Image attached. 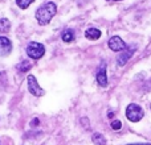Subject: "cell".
<instances>
[{
	"instance_id": "obj_1",
	"label": "cell",
	"mask_w": 151,
	"mask_h": 145,
	"mask_svg": "<svg viewBox=\"0 0 151 145\" xmlns=\"http://www.w3.org/2000/svg\"><path fill=\"white\" fill-rule=\"evenodd\" d=\"M56 12H57V5L53 1H48L37 8L35 16H36V20L40 25H48L52 21V18L55 17Z\"/></svg>"
},
{
	"instance_id": "obj_2",
	"label": "cell",
	"mask_w": 151,
	"mask_h": 145,
	"mask_svg": "<svg viewBox=\"0 0 151 145\" xmlns=\"http://www.w3.org/2000/svg\"><path fill=\"white\" fill-rule=\"evenodd\" d=\"M27 54L32 60H40L45 54V46L42 44H40V42L32 41L27 46Z\"/></svg>"
},
{
	"instance_id": "obj_3",
	"label": "cell",
	"mask_w": 151,
	"mask_h": 145,
	"mask_svg": "<svg viewBox=\"0 0 151 145\" xmlns=\"http://www.w3.org/2000/svg\"><path fill=\"white\" fill-rule=\"evenodd\" d=\"M143 115H145V112H143V109H142V107L135 103L129 104L127 108H126V117L133 123H137V122H139V120H142Z\"/></svg>"
},
{
	"instance_id": "obj_4",
	"label": "cell",
	"mask_w": 151,
	"mask_h": 145,
	"mask_svg": "<svg viewBox=\"0 0 151 145\" xmlns=\"http://www.w3.org/2000/svg\"><path fill=\"white\" fill-rule=\"evenodd\" d=\"M27 82H28L29 92H31L33 96H42L44 95V90H42L41 86L39 85V82H37L35 75H32V74L28 75V77H27Z\"/></svg>"
},
{
	"instance_id": "obj_5",
	"label": "cell",
	"mask_w": 151,
	"mask_h": 145,
	"mask_svg": "<svg viewBox=\"0 0 151 145\" xmlns=\"http://www.w3.org/2000/svg\"><path fill=\"white\" fill-rule=\"evenodd\" d=\"M107 45H109V48L113 50V52H123V50L127 48L125 44V41H123L119 36H113L109 40Z\"/></svg>"
},
{
	"instance_id": "obj_6",
	"label": "cell",
	"mask_w": 151,
	"mask_h": 145,
	"mask_svg": "<svg viewBox=\"0 0 151 145\" xmlns=\"http://www.w3.org/2000/svg\"><path fill=\"white\" fill-rule=\"evenodd\" d=\"M12 52V42L7 37H0V57H7Z\"/></svg>"
},
{
	"instance_id": "obj_7",
	"label": "cell",
	"mask_w": 151,
	"mask_h": 145,
	"mask_svg": "<svg viewBox=\"0 0 151 145\" xmlns=\"http://www.w3.org/2000/svg\"><path fill=\"white\" fill-rule=\"evenodd\" d=\"M97 82H98V85L101 86V87H106L107 86V75H106V63L102 62L101 66H99L98 71H97Z\"/></svg>"
},
{
	"instance_id": "obj_8",
	"label": "cell",
	"mask_w": 151,
	"mask_h": 145,
	"mask_svg": "<svg viewBox=\"0 0 151 145\" xmlns=\"http://www.w3.org/2000/svg\"><path fill=\"white\" fill-rule=\"evenodd\" d=\"M134 52H135V48H126V49L119 54V57L117 58V63L119 66L126 65V62L130 60V57L133 55Z\"/></svg>"
},
{
	"instance_id": "obj_9",
	"label": "cell",
	"mask_w": 151,
	"mask_h": 145,
	"mask_svg": "<svg viewBox=\"0 0 151 145\" xmlns=\"http://www.w3.org/2000/svg\"><path fill=\"white\" fill-rule=\"evenodd\" d=\"M85 37L88 40H98L101 37V31L97 28H89L85 32Z\"/></svg>"
},
{
	"instance_id": "obj_10",
	"label": "cell",
	"mask_w": 151,
	"mask_h": 145,
	"mask_svg": "<svg viewBox=\"0 0 151 145\" xmlns=\"http://www.w3.org/2000/svg\"><path fill=\"white\" fill-rule=\"evenodd\" d=\"M61 38H63L64 42H72L74 40V32L72 29H65L61 34Z\"/></svg>"
},
{
	"instance_id": "obj_11",
	"label": "cell",
	"mask_w": 151,
	"mask_h": 145,
	"mask_svg": "<svg viewBox=\"0 0 151 145\" xmlns=\"http://www.w3.org/2000/svg\"><path fill=\"white\" fill-rule=\"evenodd\" d=\"M91 140H93V143L96 145H106V139H105V136L101 135V133H94V135L91 136Z\"/></svg>"
},
{
	"instance_id": "obj_12",
	"label": "cell",
	"mask_w": 151,
	"mask_h": 145,
	"mask_svg": "<svg viewBox=\"0 0 151 145\" xmlns=\"http://www.w3.org/2000/svg\"><path fill=\"white\" fill-rule=\"evenodd\" d=\"M11 29V23L8 18H0V32L1 33H7L8 31Z\"/></svg>"
},
{
	"instance_id": "obj_13",
	"label": "cell",
	"mask_w": 151,
	"mask_h": 145,
	"mask_svg": "<svg viewBox=\"0 0 151 145\" xmlns=\"http://www.w3.org/2000/svg\"><path fill=\"white\" fill-rule=\"evenodd\" d=\"M33 1L35 0H16V4H17V7L21 8V9H27Z\"/></svg>"
},
{
	"instance_id": "obj_14",
	"label": "cell",
	"mask_w": 151,
	"mask_h": 145,
	"mask_svg": "<svg viewBox=\"0 0 151 145\" xmlns=\"http://www.w3.org/2000/svg\"><path fill=\"white\" fill-rule=\"evenodd\" d=\"M31 68L32 66H31V63H29V61H23V62H20L17 65V69L20 71H28Z\"/></svg>"
},
{
	"instance_id": "obj_15",
	"label": "cell",
	"mask_w": 151,
	"mask_h": 145,
	"mask_svg": "<svg viewBox=\"0 0 151 145\" xmlns=\"http://www.w3.org/2000/svg\"><path fill=\"white\" fill-rule=\"evenodd\" d=\"M121 127H122V123H121V120H114V122L111 123V128L114 131H119Z\"/></svg>"
},
{
	"instance_id": "obj_16",
	"label": "cell",
	"mask_w": 151,
	"mask_h": 145,
	"mask_svg": "<svg viewBox=\"0 0 151 145\" xmlns=\"http://www.w3.org/2000/svg\"><path fill=\"white\" fill-rule=\"evenodd\" d=\"M127 145H151V144H149V143H135V144H127Z\"/></svg>"
},
{
	"instance_id": "obj_17",
	"label": "cell",
	"mask_w": 151,
	"mask_h": 145,
	"mask_svg": "<svg viewBox=\"0 0 151 145\" xmlns=\"http://www.w3.org/2000/svg\"><path fill=\"white\" fill-rule=\"evenodd\" d=\"M109 1H119V0H109Z\"/></svg>"
},
{
	"instance_id": "obj_18",
	"label": "cell",
	"mask_w": 151,
	"mask_h": 145,
	"mask_svg": "<svg viewBox=\"0 0 151 145\" xmlns=\"http://www.w3.org/2000/svg\"><path fill=\"white\" fill-rule=\"evenodd\" d=\"M150 109H151V104H150Z\"/></svg>"
}]
</instances>
